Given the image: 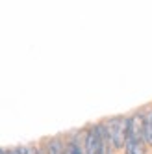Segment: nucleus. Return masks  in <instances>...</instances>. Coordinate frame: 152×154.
Masks as SVG:
<instances>
[{
	"mask_svg": "<svg viewBox=\"0 0 152 154\" xmlns=\"http://www.w3.org/2000/svg\"><path fill=\"white\" fill-rule=\"evenodd\" d=\"M13 154H28V149L19 147V149H15V150H13Z\"/></svg>",
	"mask_w": 152,
	"mask_h": 154,
	"instance_id": "8",
	"label": "nucleus"
},
{
	"mask_svg": "<svg viewBox=\"0 0 152 154\" xmlns=\"http://www.w3.org/2000/svg\"><path fill=\"white\" fill-rule=\"evenodd\" d=\"M145 143L152 147V109L145 115Z\"/></svg>",
	"mask_w": 152,
	"mask_h": 154,
	"instance_id": "5",
	"label": "nucleus"
},
{
	"mask_svg": "<svg viewBox=\"0 0 152 154\" xmlns=\"http://www.w3.org/2000/svg\"><path fill=\"white\" fill-rule=\"evenodd\" d=\"M0 154H6V150H2V149H0Z\"/></svg>",
	"mask_w": 152,
	"mask_h": 154,
	"instance_id": "11",
	"label": "nucleus"
},
{
	"mask_svg": "<svg viewBox=\"0 0 152 154\" xmlns=\"http://www.w3.org/2000/svg\"><path fill=\"white\" fill-rule=\"evenodd\" d=\"M108 143L110 141H108L104 126L95 125L87 130V136H85V154H110L108 152Z\"/></svg>",
	"mask_w": 152,
	"mask_h": 154,
	"instance_id": "2",
	"label": "nucleus"
},
{
	"mask_svg": "<svg viewBox=\"0 0 152 154\" xmlns=\"http://www.w3.org/2000/svg\"><path fill=\"white\" fill-rule=\"evenodd\" d=\"M6 154H13V150H6Z\"/></svg>",
	"mask_w": 152,
	"mask_h": 154,
	"instance_id": "10",
	"label": "nucleus"
},
{
	"mask_svg": "<svg viewBox=\"0 0 152 154\" xmlns=\"http://www.w3.org/2000/svg\"><path fill=\"white\" fill-rule=\"evenodd\" d=\"M69 154H84V150H82V149H80L78 145H72V147H71V152H69Z\"/></svg>",
	"mask_w": 152,
	"mask_h": 154,
	"instance_id": "7",
	"label": "nucleus"
},
{
	"mask_svg": "<svg viewBox=\"0 0 152 154\" xmlns=\"http://www.w3.org/2000/svg\"><path fill=\"white\" fill-rule=\"evenodd\" d=\"M145 115L135 113L128 119V136L126 141H145Z\"/></svg>",
	"mask_w": 152,
	"mask_h": 154,
	"instance_id": "3",
	"label": "nucleus"
},
{
	"mask_svg": "<svg viewBox=\"0 0 152 154\" xmlns=\"http://www.w3.org/2000/svg\"><path fill=\"white\" fill-rule=\"evenodd\" d=\"M28 154H39V150H35V149H28Z\"/></svg>",
	"mask_w": 152,
	"mask_h": 154,
	"instance_id": "9",
	"label": "nucleus"
},
{
	"mask_svg": "<svg viewBox=\"0 0 152 154\" xmlns=\"http://www.w3.org/2000/svg\"><path fill=\"white\" fill-rule=\"evenodd\" d=\"M47 154H65V149L59 139H50L47 143Z\"/></svg>",
	"mask_w": 152,
	"mask_h": 154,
	"instance_id": "6",
	"label": "nucleus"
},
{
	"mask_svg": "<svg viewBox=\"0 0 152 154\" xmlns=\"http://www.w3.org/2000/svg\"><path fill=\"white\" fill-rule=\"evenodd\" d=\"M124 154H147V143L145 141H126Z\"/></svg>",
	"mask_w": 152,
	"mask_h": 154,
	"instance_id": "4",
	"label": "nucleus"
},
{
	"mask_svg": "<svg viewBox=\"0 0 152 154\" xmlns=\"http://www.w3.org/2000/svg\"><path fill=\"white\" fill-rule=\"evenodd\" d=\"M104 132L108 136V141L115 149H121L126 145V136H128V119L124 117H113L104 125Z\"/></svg>",
	"mask_w": 152,
	"mask_h": 154,
	"instance_id": "1",
	"label": "nucleus"
}]
</instances>
